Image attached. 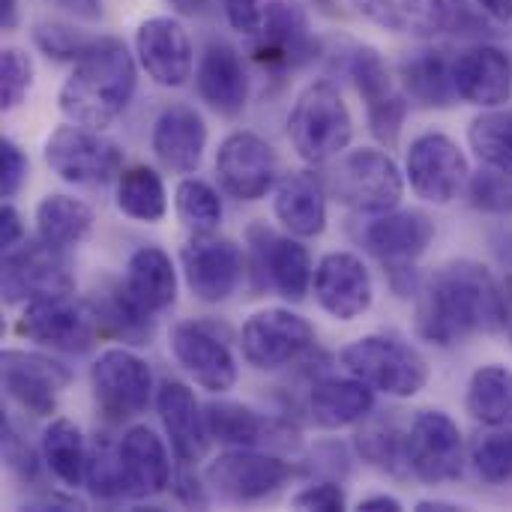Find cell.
<instances>
[{
	"label": "cell",
	"instance_id": "4",
	"mask_svg": "<svg viewBox=\"0 0 512 512\" xmlns=\"http://www.w3.org/2000/svg\"><path fill=\"white\" fill-rule=\"evenodd\" d=\"M330 198H336L342 207L381 216L399 207L405 195V177L396 159L378 147H360L342 153L330 174L324 177Z\"/></svg>",
	"mask_w": 512,
	"mask_h": 512
},
{
	"label": "cell",
	"instance_id": "10",
	"mask_svg": "<svg viewBox=\"0 0 512 512\" xmlns=\"http://www.w3.org/2000/svg\"><path fill=\"white\" fill-rule=\"evenodd\" d=\"M315 348V327L291 309H261L240 330L243 360L258 372H276Z\"/></svg>",
	"mask_w": 512,
	"mask_h": 512
},
{
	"label": "cell",
	"instance_id": "2",
	"mask_svg": "<svg viewBox=\"0 0 512 512\" xmlns=\"http://www.w3.org/2000/svg\"><path fill=\"white\" fill-rule=\"evenodd\" d=\"M135 84L138 69L126 42L117 36H96L93 45L75 60L57 102L72 123L102 132L129 108Z\"/></svg>",
	"mask_w": 512,
	"mask_h": 512
},
{
	"label": "cell",
	"instance_id": "59",
	"mask_svg": "<svg viewBox=\"0 0 512 512\" xmlns=\"http://www.w3.org/2000/svg\"><path fill=\"white\" fill-rule=\"evenodd\" d=\"M501 288H504V330L512 336V279H507Z\"/></svg>",
	"mask_w": 512,
	"mask_h": 512
},
{
	"label": "cell",
	"instance_id": "16",
	"mask_svg": "<svg viewBox=\"0 0 512 512\" xmlns=\"http://www.w3.org/2000/svg\"><path fill=\"white\" fill-rule=\"evenodd\" d=\"M216 177L225 195L237 201H261L276 186L279 159L261 135L240 129L219 144Z\"/></svg>",
	"mask_w": 512,
	"mask_h": 512
},
{
	"label": "cell",
	"instance_id": "44",
	"mask_svg": "<svg viewBox=\"0 0 512 512\" xmlns=\"http://www.w3.org/2000/svg\"><path fill=\"white\" fill-rule=\"evenodd\" d=\"M471 462L474 471L492 483V486H504L512 480V432L510 429H495L486 432L474 441L471 447Z\"/></svg>",
	"mask_w": 512,
	"mask_h": 512
},
{
	"label": "cell",
	"instance_id": "39",
	"mask_svg": "<svg viewBox=\"0 0 512 512\" xmlns=\"http://www.w3.org/2000/svg\"><path fill=\"white\" fill-rule=\"evenodd\" d=\"M117 207L135 222H162L168 213V195L162 177L150 165H132L117 177Z\"/></svg>",
	"mask_w": 512,
	"mask_h": 512
},
{
	"label": "cell",
	"instance_id": "17",
	"mask_svg": "<svg viewBox=\"0 0 512 512\" xmlns=\"http://www.w3.org/2000/svg\"><path fill=\"white\" fill-rule=\"evenodd\" d=\"M348 75L366 102V117H369L372 135L381 144H396L405 114H408V96L393 81L384 57L375 48L360 45V48H354V54L348 60Z\"/></svg>",
	"mask_w": 512,
	"mask_h": 512
},
{
	"label": "cell",
	"instance_id": "8",
	"mask_svg": "<svg viewBox=\"0 0 512 512\" xmlns=\"http://www.w3.org/2000/svg\"><path fill=\"white\" fill-rule=\"evenodd\" d=\"M294 477L291 462L252 447H234L204 468V483L231 504H255L279 492Z\"/></svg>",
	"mask_w": 512,
	"mask_h": 512
},
{
	"label": "cell",
	"instance_id": "35",
	"mask_svg": "<svg viewBox=\"0 0 512 512\" xmlns=\"http://www.w3.org/2000/svg\"><path fill=\"white\" fill-rule=\"evenodd\" d=\"M402 87L405 96L423 108H450L456 99L453 84V60L441 51H420L402 63Z\"/></svg>",
	"mask_w": 512,
	"mask_h": 512
},
{
	"label": "cell",
	"instance_id": "56",
	"mask_svg": "<svg viewBox=\"0 0 512 512\" xmlns=\"http://www.w3.org/2000/svg\"><path fill=\"white\" fill-rule=\"evenodd\" d=\"M171 6L180 15H201L210 6V0H171Z\"/></svg>",
	"mask_w": 512,
	"mask_h": 512
},
{
	"label": "cell",
	"instance_id": "14",
	"mask_svg": "<svg viewBox=\"0 0 512 512\" xmlns=\"http://www.w3.org/2000/svg\"><path fill=\"white\" fill-rule=\"evenodd\" d=\"M408 468L429 486L453 483L465 471V441L444 411H420L408 429Z\"/></svg>",
	"mask_w": 512,
	"mask_h": 512
},
{
	"label": "cell",
	"instance_id": "36",
	"mask_svg": "<svg viewBox=\"0 0 512 512\" xmlns=\"http://www.w3.org/2000/svg\"><path fill=\"white\" fill-rule=\"evenodd\" d=\"M93 228V210L69 195H45L36 204V231L39 240L66 252L90 237Z\"/></svg>",
	"mask_w": 512,
	"mask_h": 512
},
{
	"label": "cell",
	"instance_id": "9",
	"mask_svg": "<svg viewBox=\"0 0 512 512\" xmlns=\"http://www.w3.org/2000/svg\"><path fill=\"white\" fill-rule=\"evenodd\" d=\"M405 174L417 198L429 204H450L459 198L471 177L465 150L444 132H423L411 141Z\"/></svg>",
	"mask_w": 512,
	"mask_h": 512
},
{
	"label": "cell",
	"instance_id": "12",
	"mask_svg": "<svg viewBox=\"0 0 512 512\" xmlns=\"http://www.w3.org/2000/svg\"><path fill=\"white\" fill-rule=\"evenodd\" d=\"M180 261L186 285L201 303H225L246 273L243 249L216 231H195L186 240Z\"/></svg>",
	"mask_w": 512,
	"mask_h": 512
},
{
	"label": "cell",
	"instance_id": "57",
	"mask_svg": "<svg viewBox=\"0 0 512 512\" xmlns=\"http://www.w3.org/2000/svg\"><path fill=\"white\" fill-rule=\"evenodd\" d=\"M0 21H3L6 30L15 27V21H18V0H0Z\"/></svg>",
	"mask_w": 512,
	"mask_h": 512
},
{
	"label": "cell",
	"instance_id": "54",
	"mask_svg": "<svg viewBox=\"0 0 512 512\" xmlns=\"http://www.w3.org/2000/svg\"><path fill=\"white\" fill-rule=\"evenodd\" d=\"M360 512H402V501L399 498H390V495H375V498H366L357 504Z\"/></svg>",
	"mask_w": 512,
	"mask_h": 512
},
{
	"label": "cell",
	"instance_id": "53",
	"mask_svg": "<svg viewBox=\"0 0 512 512\" xmlns=\"http://www.w3.org/2000/svg\"><path fill=\"white\" fill-rule=\"evenodd\" d=\"M480 12H486L492 21L498 24H507L512 21V0H474Z\"/></svg>",
	"mask_w": 512,
	"mask_h": 512
},
{
	"label": "cell",
	"instance_id": "27",
	"mask_svg": "<svg viewBox=\"0 0 512 512\" xmlns=\"http://www.w3.org/2000/svg\"><path fill=\"white\" fill-rule=\"evenodd\" d=\"M207 432L225 447H288L297 444V432L240 402H213L204 408Z\"/></svg>",
	"mask_w": 512,
	"mask_h": 512
},
{
	"label": "cell",
	"instance_id": "30",
	"mask_svg": "<svg viewBox=\"0 0 512 512\" xmlns=\"http://www.w3.org/2000/svg\"><path fill=\"white\" fill-rule=\"evenodd\" d=\"M375 390L360 378H321L309 393V414L321 429H345L366 420L375 408Z\"/></svg>",
	"mask_w": 512,
	"mask_h": 512
},
{
	"label": "cell",
	"instance_id": "1",
	"mask_svg": "<svg viewBox=\"0 0 512 512\" xmlns=\"http://www.w3.org/2000/svg\"><path fill=\"white\" fill-rule=\"evenodd\" d=\"M504 330V288L477 261H450L426 282L417 303V333L441 348L474 333Z\"/></svg>",
	"mask_w": 512,
	"mask_h": 512
},
{
	"label": "cell",
	"instance_id": "28",
	"mask_svg": "<svg viewBox=\"0 0 512 512\" xmlns=\"http://www.w3.org/2000/svg\"><path fill=\"white\" fill-rule=\"evenodd\" d=\"M327 198V183L315 171H294L279 180L273 210L294 237L312 240L327 228Z\"/></svg>",
	"mask_w": 512,
	"mask_h": 512
},
{
	"label": "cell",
	"instance_id": "49",
	"mask_svg": "<svg viewBox=\"0 0 512 512\" xmlns=\"http://www.w3.org/2000/svg\"><path fill=\"white\" fill-rule=\"evenodd\" d=\"M27 168H30V162H27L24 150L12 138H3L0 141V171H3L0 174V189H3V198H12L24 186Z\"/></svg>",
	"mask_w": 512,
	"mask_h": 512
},
{
	"label": "cell",
	"instance_id": "18",
	"mask_svg": "<svg viewBox=\"0 0 512 512\" xmlns=\"http://www.w3.org/2000/svg\"><path fill=\"white\" fill-rule=\"evenodd\" d=\"M435 240V222L420 210H390L372 219L363 231L366 249L387 267L393 279L414 276V264Z\"/></svg>",
	"mask_w": 512,
	"mask_h": 512
},
{
	"label": "cell",
	"instance_id": "29",
	"mask_svg": "<svg viewBox=\"0 0 512 512\" xmlns=\"http://www.w3.org/2000/svg\"><path fill=\"white\" fill-rule=\"evenodd\" d=\"M123 285L132 294V300L150 315L171 309L177 300V270L171 255L159 246L135 249L126 261Z\"/></svg>",
	"mask_w": 512,
	"mask_h": 512
},
{
	"label": "cell",
	"instance_id": "33",
	"mask_svg": "<svg viewBox=\"0 0 512 512\" xmlns=\"http://www.w3.org/2000/svg\"><path fill=\"white\" fill-rule=\"evenodd\" d=\"M360 15L393 33L438 36L450 30V0H354Z\"/></svg>",
	"mask_w": 512,
	"mask_h": 512
},
{
	"label": "cell",
	"instance_id": "13",
	"mask_svg": "<svg viewBox=\"0 0 512 512\" xmlns=\"http://www.w3.org/2000/svg\"><path fill=\"white\" fill-rule=\"evenodd\" d=\"M0 285H3V300L15 306L45 294H72L75 279L60 249L42 240H27L3 252Z\"/></svg>",
	"mask_w": 512,
	"mask_h": 512
},
{
	"label": "cell",
	"instance_id": "31",
	"mask_svg": "<svg viewBox=\"0 0 512 512\" xmlns=\"http://www.w3.org/2000/svg\"><path fill=\"white\" fill-rule=\"evenodd\" d=\"M258 60L267 63H297L309 57V21L297 0H270L264 12V27L258 33Z\"/></svg>",
	"mask_w": 512,
	"mask_h": 512
},
{
	"label": "cell",
	"instance_id": "47",
	"mask_svg": "<svg viewBox=\"0 0 512 512\" xmlns=\"http://www.w3.org/2000/svg\"><path fill=\"white\" fill-rule=\"evenodd\" d=\"M96 36H87L81 30H72L66 24H51V21H42L33 27V42L39 45V51H45L48 57L54 60H78L90 45H93Z\"/></svg>",
	"mask_w": 512,
	"mask_h": 512
},
{
	"label": "cell",
	"instance_id": "43",
	"mask_svg": "<svg viewBox=\"0 0 512 512\" xmlns=\"http://www.w3.org/2000/svg\"><path fill=\"white\" fill-rule=\"evenodd\" d=\"M174 210H177V219L192 231H216V225L222 222L219 192L210 183L195 180V177H189L177 186Z\"/></svg>",
	"mask_w": 512,
	"mask_h": 512
},
{
	"label": "cell",
	"instance_id": "25",
	"mask_svg": "<svg viewBox=\"0 0 512 512\" xmlns=\"http://www.w3.org/2000/svg\"><path fill=\"white\" fill-rule=\"evenodd\" d=\"M150 147L168 171L192 174L207 150V123L192 105H168L153 123Z\"/></svg>",
	"mask_w": 512,
	"mask_h": 512
},
{
	"label": "cell",
	"instance_id": "26",
	"mask_svg": "<svg viewBox=\"0 0 512 512\" xmlns=\"http://www.w3.org/2000/svg\"><path fill=\"white\" fill-rule=\"evenodd\" d=\"M195 87L201 102H207L222 117H237L249 99V78L240 51L228 42H210L195 69Z\"/></svg>",
	"mask_w": 512,
	"mask_h": 512
},
{
	"label": "cell",
	"instance_id": "22",
	"mask_svg": "<svg viewBox=\"0 0 512 512\" xmlns=\"http://www.w3.org/2000/svg\"><path fill=\"white\" fill-rule=\"evenodd\" d=\"M135 51L141 69L159 87H183L192 78V66H195L192 39L186 27L171 15H156L141 21L135 33Z\"/></svg>",
	"mask_w": 512,
	"mask_h": 512
},
{
	"label": "cell",
	"instance_id": "11",
	"mask_svg": "<svg viewBox=\"0 0 512 512\" xmlns=\"http://www.w3.org/2000/svg\"><path fill=\"white\" fill-rule=\"evenodd\" d=\"M90 390L99 411L108 420L123 423L147 411L153 399V372L138 354L126 348H108L90 369Z\"/></svg>",
	"mask_w": 512,
	"mask_h": 512
},
{
	"label": "cell",
	"instance_id": "24",
	"mask_svg": "<svg viewBox=\"0 0 512 512\" xmlns=\"http://www.w3.org/2000/svg\"><path fill=\"white\" fill-rule=\"evenodd\" d=\"M156 408L177 462L180 465L201 462L210 444V432L195 393L183 381H162L156 390Z\"/></svg>",
	"mask_w": 512,
	"mask_h": 512
},
{
	"label": "cell",
	"instance_id": "37",
	"mask_svg": "<svg viewBox=\"0 0 512 512\" xmlns=\"http://www.w3.org/2000/svg\"><path fill=\"white\" fill-rule=\"evenodd\" d=\"M465 408L483 426L512 429V369L498 363L477 369L468 384Z\"/></svg>",
	"mask_w": 512,
	"mask_h": 512
},
{
	"label": "cell",
	"instance_id": "20",
	"mask_svg": "<svg viewBox=\"0 0 512 512\" xmlns=\"http://www.w3.org/2000/svg\"><path fill=\"white\" fill-rule=\"evenodd\" d=\"M0 378H3L6 396L18 408H24L33 417H51L57 408L60 390H66L72 381V372L63 363L48 360L42 354L9 348L0 357Z\"/></svg>",
	"mask_w": 512,
	"mask_h": 512
},
{
	"label": "cell",
	"instance_id": "32",
	"mask_svg": "<svg viewBox=\"0 0 512 512\" xmlns=\"http://www.w3.org/2000/svg\"><path fill=\"white\" fill-rule=\"evenodd\" d=\"M120 456L135 498L162 495L171 486V459L162 438L150 426H132L120 438Z\"/></svg>",
	"mask_w": 512,
	"mask_h": 512
},
{
	"label": "cell",
	"instance_id": "55",
	"mask_svg": "<svg viewBox=\"0 0 512 512\" xmlns=\"http://www.w3.org/2000/svg\"><path fill=\"white\" fill-rule=\"evenodd\" d=\"M66 9H72V12H78V15H84V18H99V0H60Z\"/></svg>",
	"mask_w": 512,
	"mask_h": 512
},
{
	"label": "cell",
	"instance_id": "46",
	"mask_svg": "<svg viewBox=\"0 0 512 512\" xmlns=\"http://www.w3.org/2000/svg\"><path fill=\"white\" fill-rule=\"evenodd\" d=\"M33 84V60L21 48H3L0 54V105L3 111H12L24 102L27 90Z\"/></svg>",
	"mask_w": 512,
	"mask_h": 512
},
{
	"label": "cell",
	"instance_id": "52",
	"mask_svg": "<svg viewBox=\"0 0 512 512\" xmlns=\"http://www.w3.org/2000/svg\"><path fill=\"white\" fill-rule=\"evenodd\" d=\"M24 240V225H21V213L6 201L3 207H0V246H3V252L6 249H12V246H18Z\"/></svg>",
	"mask_w": 512,
	"mask_h": 512
},
{
	"label": "cell",
	"instance_id": "5",
	"mask_svg": "<svg viewBox=\"0 0 512 512\" xmlns=\"http://www.w3.org/2000/svg\"><path fill=\"white\" fill-rule=\"evenodd\" d=\"M339 360L348 369V375L393 399H414L429 384L426 357L399 336H363L342 348Z\"/></svg>",
	"mask_w": 512,
	"mask_h": 512
},
{
	"label": "cell",
	"instance_id": "42",
	"mask_svg": "<svg viewBox=\"0 0 512 512\" xmlns=\"http://www.w3.org/2000/svg\"><path fill=\"white\" fill-rule=\"evenodd\" d=\"M357 450L369 465H375L393 477L411 474V468H408V432H402L396 423L378 420V423H369L366 429H360Z\"/></svg>",
	"mask_w": 512,
	"mask_h": 512
},
{
	"label": "cell",
	"instance_id": "34",
	"mask_svg": "<svg viewBox=\"0 0 512 512\" xmlns=\"http://www.w3.org/2000/svg\"><path fill=\"white\" fill-rule=\"evenodd\" d=\"M90 309L96 315V321L114 333L117 339L129 342V345H147L153 339V327H156V315H150L147 309H141L132 294L126 291L123 282H108L102 285L90 300Z\"/></svg>",
	"mask_w": 512,
	"mask_h": 512
},
{
	"label": "cell",
	"instance_id": "58",
	"mask_svg": "<svg viewBox=\"0 0 512 512\" xmlns=\"http://www.w3.org/2000/svg\"><path fill=\"white\" fill-rule=\"evenodd\" d=\"M453 510H465V507L450 504V501H420V504H417V512H453Z\"/></svg>",
	"mask_w": 512,
	"mask_h": 512
},
{
	"label": "cell",
	"instance_id": "38",
	"mask_svg": "<svg viewBox=\"0 0 512 512\" xmlns=\"http://www.w3.org/2000/svg\"><path fill=\"white\" fill-rule=\"evenodd\" d=\"M42 459L48 465V471L66 486V489H78L84 486V471H87V444L81 429L66 420V417H54L45 432H42Z\"/></svg>",
	"mask_w": 512,
	"mask_h": 512
},
{
	"label": "cell",
	"instance_id": "48",
	"mask_svg": "<svg viewBox=\"0 0 512 512\" xmlns=\"http://www.w3.org/2000/svg\"><path fill=\"white\" fill-rule=\"evenodd\" d=\"M291 504L306 512H342L348 507V498L339 483L324 480V483H312V486L300 489Z\"/></svg>",
	"mask_w": 512,
	"mask_h": 512
},
{
	"label": "cell",
	"instance_id": "45",
	"mask_svg": "<svg viewBox=\"0 0 512 512\" xmlns=\"http://www.w3.org/2000/svg\"><path fill=\"white\" fill-rule=\"evenodd\" d=\"M468 198H471V207L480 213L507 216L512 213V174L495 171V168L474 174L468 186Z\"/></svg>",
	"mask_w": 512,
	"mask_h": 512
},
{
	"label": "cell",
	"instance_id": "51",
	"mask_svg": "<svg viewBox=\"0 0 512 512\" xmlns=\"http://www.w3.org/2000/svg\"><path fill=\"white\" fill-rule=\"evenodd\" d=\"M3 459H6V465L21 477V480H33L36 477V456H33V450L27 447V441H21L18 438V432H15V426L6 420L3 423Z\"/></svg>",
	"mask_w": 512,
	"mask_h": 512
},
{
	"label": "cell",
	"instance_id": "15",
	"mask_svg": "<svg viewBox=\"0 0 512 512\" xmlns=\"http://www.w3.org/2000/svg\"><path fill=\"white\" fill-rule=\"evenodd\" d=\"M249 249H252V279L255 288H273L285 300H303L315 270L309 249L291 234L276 237L267 225L249 228Z\"/></svg>",
	"mask_w": 512,
	"mask_h": 512
},
{
	"label": "cell",
	"instance_id": "40",
	"mask_svg": "<svg viewBox=\"0 0 512 512\" xmlns=\"http://www.w3.org/2000/svg\"><path fill=\"white\" fill-rule=\"evenodd\" d=\"M84 486L99 501H138L129 483L126 465H123V456H120V441L114 444L111 438L102 435L87 447Z\"/></svg>",
	"mask_w": 512,
	"mask_h": 512
},
{
	"label": "cell",
	"instance_id": "23",
	"mask_svg": "<svg viewBox=\"0 0 512 512\" xmlns=\"http://www.w3.org/2000/svg\"><path fill=\"white\" fill-rule=\"evenodd\" d=\"M456 96L468 105L501 108L512 96V60L498 45H471L453 57Z\"/></svg>",
	"mask_w": 512,
	"mask_h": 512
},
{
	"label": "cell",
	"instance_id": "21",
	"mask_svg": "<svg viewBox=\"0 0 512 512\" xmlns=\"http://www.w3.org/2000/svg\"><path fill=\"white\" fill-rule=\"evenodd\" d=\"M315 300L336 321H354L372 309L375 285L369 267L351 252H330L315 267Z\"/></svg>",
	"mask_w": 512,
	"mask_h": 512
},
{
	"label": "cell",
	"instance_id": "3",
	"mask_svg": "<svg viewBox=\"0 0 512 512\" xmlns=\"http://www.w3.org/2000/svg\"><path fill=\"white\" fill-rule=\"evenodd\" d=\"M288 138L297 156L309 165H327L348 150L354 117L336 84L315 81L297 96L288 114Z\"/></svg>",
	"mask_w": 512,
	"mask_h": 512
},
{
	"label": "cell",
	"instance_id": "50",
	"mask_svg": "<svg viewBox=\"0 0 512 512\" xmlns=\"http://www.w3.org/2000/svg\"><path fill=\"white\" fill-rule=\"evenodd\" d=\"M267 3H270V0H225L228 24H231L237 33L258 36V33H261V27H264Z\"/></svg>",
	"mask_w": 512,
	"mask_h": 512
},
{
	"label": "cell",
	"instance_id": "41",
	"mask_svg": "<svg viewBox=\"0 0 512 512\" xmlns=\"http://www.w3.org/2000/svg\"><path fill=\"white\" fill-rule=\"evenodd\" d=\"M471 150L486 168L512 174V111H486L471 120L468 129Z\"/></svg>",
	"mask_w": 512,
	"mask_h": 512
},
{
	"label": "cell",
	"instance_id": "6",
	"mask_svg": "<svg viewBox=\"0 0 512 512\" xmlns=\"http://www.w3.org/2000/svg\"><path fill=\"white\" fill-rule=\"evenodd\" d=\"M48 168L72 186H105L123 174V150L99 129L66 123L45 138Z\"/></svg>",
	"mask_w": 512,
	"mask_h": 512
},
{
	"label": "cell",
	"instance_id": "7",
	"mask_svg": "<svg viewBox=\"0 0 512 512\" xmlns=\"http://www.w3.org/2000/svg\"><path fill=\"white\" fill-rule=\"evenodd\" d=\"M96 315L90 303L75 300L72 294H45L24 303V312L15 324L18 336L63 354H84L96 339Z\"/></svg>",
	"mask_w": 512,
	"mask_h": 512
},
{
	"label": "cell",
	"instance_id": "19",
	"mask_svg": "<svg viewBox=\"0 0 512 512\" xmlns=\"http://www.w3.org/2000/svg\"><path fill=\"white\" fill-rule=\"evenodd\" d=\"M168 348L177 366L207 393H228L237 384V360L231 348L204 324L180 321L171 327Z\"/></svg>",
	"mask_w": 512,
	"mask_h": 512
}]
</instances>
